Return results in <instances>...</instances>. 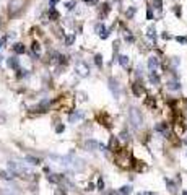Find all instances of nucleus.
Instances as JSON below:
<instances>
[{
    "mask_svg": "<svg viewBox=\"0 0 187 195\" xmlns=\"http://www.w3.org/2000/svg\"><path fill=\"white\" fill-rule=\"evenodd\" d=\"M129 120L133 129H140L143 124V119H142V112L137 109V107H132L130 112H129Z\"/></svg>",
    "mask_w": 187,
    "mask_h": 195,
    "instance_id": "1",
    "label": "nucleus"
},
{
    "mask_svg": "<svg viewBox=\"0 0 187 195\" xmlns=\"http://www.w3.org/2000/svg\"><path fill=\"white\" fill-rule=\"evenodd\" d=\"M75 72L78 73V76H81V78H85V76L90 75V68H88V65L83 62V60H78L75 64Z\"/></svg>",
    "mask_w": 187,
    "mask_h": 195,
    "instance_id": "2",
    "label": "nucleus"
},
{
    "mask_svg": "<svg viewBox=\"0 0 187 195\" xmlns=\"http://www.w3.org/2000/svg\"><path fill=\"white\" fill-rule=\"evenodd\" d=\"M23 5H25V0H11L8 3V13L10 15H16L23 8Z\"/></svg>",
    "mask_w": 187,
    "mask_h": 195,
    "instance_id": "3",
    "label": "nucleus"
},
{
    "mask_svg": "<svg viewBox=\"0 0 187 195\" xmlns=\"http://www.w3.org/2000/svg\"><path fill=\"white\" fill-rule=\"evenodd\" d=\"M107 83H109V90H111V93L114 94V98H119V94H121V88H119L117 80L109 78V80H107Z\"/></svg>",
    "mask_w": 187,
    "mask_h": 195,
    "instance_id": "4",
    "label": "nucleus"
},
{
    "mask_svg": "<svg viewBox=\"0 0 187 195\" xmlns=\"http://www.w3.org/2000/svg\"><path fill=\"white\" fill-rule=\"evenodd\" d=\"M83 117H85V112H83V111H75V112H72L70 114L68 120H70L72 124H76V122H80Z\"/></svg>",
    "mask_w": 187,
    "mask_h": 195,
    "instance_id": "5",
    "label": "nucleus"
},
{
    "mask_svg": "<svg viewBox=\"0 0 187 195\" xmlns=\"http://www.w3.org/2000/svg\"><path fill=\"white\" fill-rule=\"evenodd\" d=\"M158 65H160V60H158V57H155V55H151L150 59H148V68H150V72L156 70Z\"/></svg>",
    "mask_w": 187,
    "mask_h": 195,
    "instance_id": "6",
    "label": "nucleus"
},
{
    "mask_svg": "<svg viewBox=\"0 0 187 195\" xmlns=\"http://www.w3.org/2000/svg\"><path fill=\"white\" fill-rule=\"evenodd\" d=\"M168 90L179 91V90H181V83H179L177 80H169V81H168Z\"/></svg>",
    "mask_w": 187,
    "mask_h": 195,
    "instance_id": "7",
    "label": "nucleus"
},
{
    "mask_svg": "<svg viewBox=\"0 0 187 195\" xmlns=\"http://www.w3.org/2000/svg\"><path fill=\"white\" fill-rule=\"evenodd\" d=\"M15 176L16 174H15V172H11L10 169H8V171H0V177H2V179H5V180H11Z\"/></svg>",
    "mask_w": 187,
    "mask_h": 195,
    "instance_id": "8",
    "label": "nucleus"
},
{
    "mask_svg": "<svg viewBox=\"0 0 187 195\" xmlns=\"http://www.w3.org/2000/svg\"><path fill=\"white\" fill-rule=\"evenodd\" d=\"M7 64H8V67H10V68H13V70H18V68H20L18 59H15V57H10V59L7 60Z\"/></svg>",
    "mask_w": 187,
    "mask_h": 195,
    "instance_id": "9",
    "label": "nucleus"
},
{
    "mask_svg": "<svg viewBox=\"0 0 187 195\" xmlns=\"http://www.w3.org/2000/svg\"><path fill=\"white\" fill-rule=\"evenodd\" d=\"M86 148L91 151H95V150H99V143H98L96 140H88L86 141Z\"/></svg>",
    "mask_w": 187,
    "mask_h": 195,
    "instance_id": "10",
    "label": "nucleus"
},
{
    "mask_svg": "<svg viewBox=\"0 0 187 195\" xmlns=\"http://www.w3.org/2000/svg\"><path fill=\"white\" fill-rule=\"evenodd\" d=\"M155 130H156V132H161L163 135H166L168 133V124H158V125H155Z\"/></svg>",
    "mask_w": 187,
    "mask_h": 195,
    "instance_id": "11",
    "label": "nucleus"
},
{
    "mask_svg": "<svg viewBox=\"0 0 187 195\" xmlns=\"http://www.w3.org/2000/svg\"><path fill=\"white\" fill-rule=\"evenodd\" d=\"M132 90H133V94H135L137 98H140V94L143 93V88L140 86V83H135V85L132 86Z\"/></svg>",
    "mask_w": 187,
    "mask_h": 195,
    "instance_id": "12",
    "label": "nucleus"
},
{
    "mask_svg": "<svg viewBox=\"0 0 187 195\" xmlns=\"http://www.w3.org/2000/svg\"><path fill=\"white\" fill-rule=\"evenodd\" d=\"M150 81H151L153 85H160V76L156 75V70L150 72Z\"/></svg>",
    "mask_w": 187,
    "mask_h": 195,
    "instance_id": "13",
    "label": "nucleus"
},
{
    "mask_svg": "<svg viewBox=\"0 0 187 195\" xmlns=\"http://www.w3.org/2000/svg\"><path fill=\"white\" fill-rule=\"evenodd\" d=\"M13 50H15L16 54H25V46L21 44V42H16V44H13Z\"/></svg>",
    "mask_w": 187,
    "mask_h": 195,
    "instance_id": "14",
    "label": "nucleus"
},
{
    "mask_svg": "<svg viewBox=\"0 0 187 195\" xmlns=\"http://www.w3.org/2000/svg\"><path fill=\"white\" fill-rule=\"evenodd\" d=\"M119 194L121 195H130L132 194V187L130 185H122L121 189H119Z\"/></svg>",
    "mask_w": 187,
    "mask_h": 195,
    "instance_id": "15",
    "label": "nucleus"
},
{
    "mask_svg": "<svg viewBox=\"0 0 187 195\" xmlns=\"http://www.w3.org/2000/svg\"><path fill=\"white\" fill-rule=\"evenodd\" d=\"M117 60H119V64H121L124 68L129 65V57H127V55H119V57H117Z\"/></svg>",
    "mask_w": 187,
    "mask_h": 195,
    "instance_id": "16",
    "label": "nucleus"
},
{
    "mask_svg": "<svg viewBox=\"0 0 187 195\" xmlns=\"http://www.w3.org/2000/svg\"><path fill=\"white\" fill-rule=\"evenodd\" d=\"M26 161L29 163V164H41V159L39 158H36V156H26Z\"/></svg>",
    "mask_w": 187,
    "mask_h": 195,
    "instance_id": "17",
    "label": "nucleus"
},
{
    "mask_svg": "<svg viewBox=\"0 0 187 195\" xmlns=\"http://www.w3.org/2000/svg\"><path fill=\"white\" fill-rule=\"evenodd\" d=\"M164 182H166V185H168V190H171V192H174V190H176V185H174V182H172L171 179L164 177Z\"/></svg>",
    "mask_w": 187,
    "mask_h": 195,
    "instance_id": "18",
    "label": "nucleus"
},
{
    "mask_svg": "<svg viewBox=\"0 0 187 195\" xmlns=\"http://www.w3.org/2000/svg\"><path fill=\"white\" fill-rule=\"evenodd\" d=\"M49 16H51L52 20H57V18H59V13L56 11L54 7H49Z\"/></svg>",
    "mask_w": 187,
    "mask_h": 195,
    "instance_id": "19",
    "label": "nucleus"
},
{
    "mask_svg": "<svg viewBox=\"0 0 187 195\" xmlns=\"http://www.w3.org/2000/svg\"><path fill=\"white\" fill-rule=\"evenodd\" d=\"M147 36L148 38H150V39H156V31H155V28H150V29H148V33H147Z\"/></svg>",
    "mask_w": 187,
    "mask_h": 195,
    "instance_id": "20",
    "label": "nucleus"
},
{
    "mask_svg": "<svg viewBox=\"0 0 187 195\" xmlns=\"http://www.w3.org/2000/svg\"><path fill=\"white\" fill-rule=\"evenodd\" d=\"M57 174H51V176H47V180L49 182H52V184H57L59 180H60V177H56Z\"/></svg>",
    "mask_w": 187,
    "mask_h": 195,
    "instance_id": "21",
    "label": "nucleus"
},
{
    "mask_svg": "<svg viewBox=\"0 0 187 195\" xmlns=\"http://www.w3.org/2000/svg\"><path fill=\"white\" fill-rule=\"evenodd\" d=\"M116 148H117V140L112 137L111 138V141H109V150H112V151H116Z\"/></svg>",
    "mask_w": 187,
    "mask_h": 195,
    "instance_id": "22",
    "label": "nucleus"
},
{
    "mask_svg": "<svg viewBox=\"0 0 187 195\" xmlns=\"http://www.w3.org/2000/svg\"><path fill=\"white\" fill-rule=\"evenodd\" d=\"M73 41H75V33L65 38V46H72V42H73Z\"/></svg>",
    "mask_w": 187,
    "mask_h": 195,
    "instance_id": "23",
    "label": "nucleus"
},
{
    "mask_svg": "<svg viewBox=\"0 0 187 195\" xmlns=\"http://www.w3.org/2000/svg\"><path fill=\"white\" fill-rule=\"evenodd\" d=\"M95 64H96L98 67H101L103 65V55H99V54L95 55Z\"/></svg>",
    "mask_w": 187,
    "mask_h": 195,
    "instance_id": "24",
    "label": "nucleus"
},
{
    "mask_svg": "<svg viewBox=\"0 0 187 195\" xmlns=\"http://www.w3.org/2000/svg\"><path fill=\"white\" fill-rule=\"evenodd\" d=\"M33 52H34L36 55H39V52H41V46L38 44V42H33Z\"/></svg>",
    "mask_w": 187,
    "mask_h": 195,
    "instance_id": "25",
    "label": "nucleus"
},
{
    "mask_svg": "<svg viewBox=\"0 0 187 195\" xmlns=\"http://www.w3.org/2000/svg\"><path fill=\"white\" fill-rule=\"evenodd\" d=\"M176 41L179 42V44H187V38H186V36H177Z\"/></svg>",
    "mask_w": 187,
    "mask_h": 195,
    "instance_id": "26",
    "label": "nucleus"
},
{
    "mask_svg": "<svg viewBox=\"0 0 187 195\" xmlns=\"http://www.w3.org/2000/svg\"><path fill=\"white\" fill-rule=\"evenodd\" d=\"M153 5H155V8H158V10H161L163 2H161V0H153Z\"/></svg>",
    "mask_w": 187,
    "mask_h": 195,
    "instance_id": "27",
    "label": "nucleus"
},
{
    "mask_svg": "<svg viewBox=\"0 0 187 195\" xmlns=\"http://www.w3.org/2000/svg\"><path fill=\"white\" fill-rule=\"evenodd\" d=\"M65 7L68 8V10H73V8L76 7V3L73 2V0H72V2H67V3H65Z\"/></svg>",
    "mask_w": 187,
    "mask_h": 195,
    "instance_id": "28",
    "label": "nucleus"
},
{
    "mask_svg": "<svg viewBox=\"0 0 187 195\" xmlns=\"http://www.w3.org/2000/svg\"><path fill=\"white\" fill-rule=\"evenodd\" d=\"M64 130H65V125H64V124H59V125L56 127V132H57V133H62Z\"/></svg>",
    "mask_w": 187,
    "mask_h": 195,
    "instance_id": "29",
    "label": "nucleus"
},
{
    "mask_svg": "<svg viewBox=\"0 0 187 195\" xmlns=\"http://www.w3.org/2000/svg\"><path fill=\"white\" fill-rule=\"evenodd\" d=\"M147 18H148V20H153V10H151V7H148V8H147Z\"/></svg>",
    "mask_w": 187,
    "mask_h": 195,
    "instance_id": "30",
    "label": "nucleus"
},
{
    "mask_svg": "<svg viewBox=\"0 0 187 195\" xmlns=\"http://www.w3.org/2000/svg\"><path fill=\"white\" fill-rule=\"evenodd\" d=\"M133 15H135V8H133V7H130V8L127 10V16H129V18H132Z\"/></svg>",
    "mask_w": 187,
    "mask_h": 195,
    "instance_id": "31",
    "label": "nucleus"
},
{
    "mask_svg": "<svg viewBox=\"0 0 187 195\" xmlns=\"http://www.w3.org/2000/svg\"><path fill=\"white\" fill-rule=\"evenodd\" d=\"M98 189H99V190H103V189H104V180H103V179H99V180H98Z\"/></svg>",
    "mask_w": 187,
    "mask_h": 195,
    "instance_id": "32",
    "label": "nucleus"
},
{
    "mask_svg": "<svg viewBox=\"0 0 187 195\" xmlns=\"http://www.w3.org/2000/svg\"><path fill=\"white\" fill-rule=\"evenodd\" d=\"M121 140H124V141L129 140V133H127V132H122L121 133Z\"/></svg>",
    "mask_w": 187,
    "mask_h": 195,
    "instance_id": "33",
    "label": "nucleus"
},
{
    "mask_svg": "<svg viewBox=\"0 0 187 195\" xmlns=\"http://www.w3.org/2000/svg\"><path fill=\"white\" fill-rule=\"evenodd\" d=\"M125 41H127V42H133L135 39H133V36H132V34H125Z\"/></svg>",
    "mask_w": 187,
    "mask_h": 195,
    "instance_id": "34",
    "label": "nucleus"
},
{
    "mask_svg": "<svg viewBox=\"0 0 187 195\" xmlns=\"http://www.w3.org/2000/svg\"><path fill=\"white\" fill-rule=\"evenodd\" d=\"M5 42H7V39H5V38H2V39H0V49L3 47V44H5Z\"/></svg>",
    "mask_w": 187,
    "mask_h": 195,
    "instance_id": "35",
    "label": "nucleus"
},
{
    "mask_svg": "<svg viewBox=\"0 0 187 195\" xmlns=\"http://www.w3.org/2000/svg\"><path fill=\"white\" fill-rule=\"evenodd\" d=\"M163 39H171V36H169V34H168V33H163Z\"/></svg>",
    "mask_w": 187,
    "mask_h": 195,
    "instance_id": "36",
    "label": "nucleus"
},
{
    "mask_svg": "<svg viewBox=\"0 0 187 195\" xmlns=\"http://www.w3.org/2000/svg\"><path fill=\"white\" fill-rule=\"evenodd\" d=\"M99 150H101V151H106V146L103 145V143H99Z\"/></svg>",
    "mask_w": 187,
    "mask_h": 195,
    "instance_id": "37",
    "label": "nucleus"
},
{
    "mask_svg": "<svg viewBox=\"0 0 187 195\" xmlns=\"http://www.w3.org/2000/svg\"><path fill=\"white\" fill-rule=\"evenodd\" d=\"M57 2H59V0H51V7H54L57 3Z\"/></svg>",
    "mask_w": 187,
    "mask_h": 195,
    "instance_id": "38",
    "label": "nucleus"
},
{
    "mask_svg": "<svg viewBox=\"0 0 187 195\" xmlns=\"http://www.w3.org/2000/svg\"><path fill=\"white\" fill-rule=\"evenodd\" d=\"M86 3H96V0H85Z\"/></svg>",
    "mask_w": 187,
    "mask_h": 195,
    "instance_id": "39",
    "label": "nucleus"
},
{
    "mask_svg": "<svg viewBox=\"0 0 187 195\" xmlns=\"http://www.w3.org/2000/svg\"><path fill=\"white\" fill-rule=\"evenodd\" d=\"M182 141H184V145H187V137H186V138H184Z\"/></svg>",
    "mask_w": 187,
    "mask_h": 195,
    "instance_id": "40",
    "label": "nucleus"
},
{
    "mask_svg": "<svg viewBox=\"0 0 187 195\" xmlns=\"http://www.w3.org/2000/svg\"><path fill=\"white\" fill-rule=\"evenodd\" d=\"M182 195H187V190H182Z\"/></svg>",
    "mask_w": 187,
    "mask_h": 195,
    "instance_id": "41",
    "label": "nucleus"
},
{
    "mask_svg": "<svg viewBox=\"0 0 187 195\" xmlns=\"http://www.w3.org/2000/svg\"><path fill=\"white\" fill-rule=\"evenodd\" d=\"M0 26H2V21H0Z\"/></svg>",
    "mask_w": 187,
    "mask_h": 195,
    "instance_id": "42",
    "label": "nucleus"
},
{
    "mask_svg": "<svg viewBox=\"0 0 187 195\" xmlns=\"http://www.w3.org/2000/svg\"><path fill=\"white\" fill-rule=\"evenodd\" d=\"M138 195H143V194H138Z\"/></svg>",
    "mask_w": 187,
    "mask_h": 195,
    "instance_id": "43",
    "label": "nucleus"
}]
</instances>
